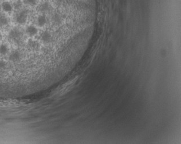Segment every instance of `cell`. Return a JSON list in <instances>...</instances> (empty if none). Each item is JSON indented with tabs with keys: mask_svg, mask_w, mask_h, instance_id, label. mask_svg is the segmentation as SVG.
<instances>
[{
	"mask_svg": "<svg viewBox=\"0 0 181 144\" xmlns=\"http://www.w3.org/2000/svg\"><path fill=\"white\" fill-rule=\"evenodd\" d=\"M23 33L19 29L14 27L12 29L8 34V38L10 41H12L16 44L19 45L23 38Z\"/></svg>",
	"mask_w": 181,
	"mask_h": 144,
	"instance_id": "6da1fadb",
	"label": "cell"
},
{
	"mask_svg": "<svg viewBox=\"0 0 181 144\" xmlns=\"http://www.w3.org/2000/svg\"><path fill=\"white\" fill-rule=\"evenodd\" d=\"M28 15V11L27 10H21L16 16V22L20 25H23L27 21Z\"/></svg>",
	"mask_w": 181,
	"mask_h": 144,
	"instance_id": "7a4b0ae2",
	"label": "cell"
},
{
	"mask_svg": "<svg viewBox=\"0 0 181 144\" xmlns=\"http://www.w3.org/2000/svg\"><path fill=\"white\" fill-rule=\"evenodd\" d=\"M22 59V55L21 53L18 51V50H13L12 51L10 54L9 55V61L14 63H18L20 59Z\"/></svg>",
	"mask_w": 181,
	"mask_h": 144,
	"instance_id": "3957f363",
	"label": "cell"
},
{
	"mask_svg": "<svg viewBox=\"0 0 181 144\" xmlns=\"http://www.w3.org/2000/svg\"><path fill=\"white\" fill-rule=\"evenodd\" d=\"M40 38L44 43L48 44L52 40V37L50 32L45 31L41 33Z\"/></svg>",
	"mask_w": 181,
	"mask_h": 144,
	"instance_id": "277c9868",
	"label": "cell"
},
{
	"mask_svg": "<svg viewBox=\"0 0 181 144\" xmlns=\"http://www.w3.org/2000/svg\"><path fill=\"white\" fill-rule=\"evenodd\" d=\"M28 46L29 49H31L36 50L39 49L40 48V44L37 41L33 40L32 39H30L28 42Z\"/></svg>",
	"mask_w": 181,
	"mask_h": 144,
	"instance_id": "5b68a950",
	"label": "cell"
},
{
	"mask_svg": "<svg viewBox=\"0 0 181 144\" xmlns=\"http://www.w3.org/2000/svg\"><path fill=\"white\" fill-rule=\"evenodd\" d=\"M1 8L5 12H6V13L11 12L13 10V6L8 1L3 2L1 5Z\"/></svg>",
	"mask_w": 181,
	"mask_h": 144,
	"instance_id": "8992f818",
	"label": "cell"
},
{
	"mask_svg": "<svg viewBox=\"0 0 181 144\" xmlns=\"http://www.w3.org/2000/svg\"><path fill=\"white\" fill-rule=\"evenodd\" d=\"M26 33L28 36H29L30 37H33V36L36 35L37 33H38V29L35 27L31 25V26H29L27 27Z\"/></svg>",
	"mask_w": 181,
	"mask_h": 144,
	"instance_id": "52a82bcc",
	"label": "cell"
},
{
	"mask_svg": "<svg viewBox=\"0 0 181 144\" xmlns=\"http://www.w3.org/2000/svg\"><path fill=\"white\" fill-rule=\"evenodd\" d=\"M50 9V5L48 2H44L39 6V10L41 12H46Z\"/></svg>",
	"mask_w": 181,
	"mask_h": 144,
	"instance_id": "ba28073f",
	"label": "cell"
},
{
	"mask_svg": "<svg viewBox=\"0 0 181 144\" xmlns=\"http://www.w3.org/2000/svg\"><path fill=\"white\" fill-rule=\"evenodd\" d=\"M37 23L39 27H44L46 23V18L45 16L44 15L39 16L37 18Z\"/></svg>",
	"mask_w": 181,
	"mask_h": 144,
	"instance_id": "9c48e42d",
	"label": "cell"
},
{
	"mask_svg": "<svg viewBox=\"0 0 181 144\" xmlns=\"http://www.w3.org/2000/svg\"><path fill=\"white\" fill-rule=\"evenodd\" d=\"M9 49L6 44H1L0 45V55L5 56L9 53Z\"/></svg>",
	"mask_w": 181,
	"mask_h": 144,
	"instance_id": "30bf717a",
	"label": "cell"
},
{
	"mask_svg": "<svg viewBox=\"0 0 181 144\" xmlns=\"http://www.w3.org/2000/svg\"><path fill=\"white\" fill-rule=\"evenodd\" d=\"M9 23L8 18L4 15H0V27H4Z\"/></svg>",
	"mask_w": 181,
	"mask_h": 144,
	"instance_id": "8fae6325",
	"label": "cell"
},
{
	"mask_svg": "<svg viewBox=\"0 0 181 144\" xmlns=\"http://www.w3.org/2000/svg\"><path fill=\"white\" fill-rule=\"evenodd\" d=\"M24 3L25 5H27L29 6H35L37 3V0H24Z\"/></svg>",
	"mask_w": 181,
	"mask_h": 144,
	"instance_id": "7c38bea8",
	"label": "cell"
},
{
	"mask_svg": "<svg viewBox=\"0 0 181 144\" xmlns=\"http://www.w3.org/2000/svg\"><path fill=\"white\" fill-rule=\"evenodd\" d=\"M14 8L16 9H20L22 6V2L20 0H17L14 2L13 4Z\"/></svg>",
	"mask_w": 181,
	"mask_h": 144,
	"instance_id": "4fadbf2b",
	"label": "cell"
},
{
	"mask_svg": "<svg viewBox=\"0 0 181 144\" xmlns=\"http://www.w3.org/2000/svg\"><path fill=\"white\" fill-rule=\"evenodd\" d=\"M2 38V34H1V33H0V39Z\"/></svg>",
	"mask_w": 181,
	"mask_h": 144,
	"instance_id": "5bb4252c",
	"label": "cell"
}]
</instances>
